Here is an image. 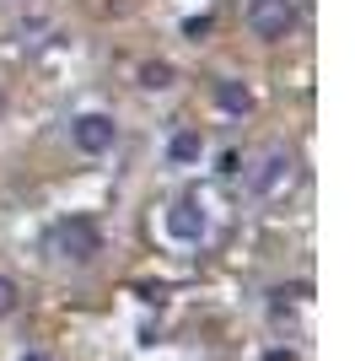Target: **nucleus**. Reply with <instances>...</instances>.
Segmentation results:
<instances>
[{
	"instance_id": "9d476101",
	"label": "nucleus",
	"mask_w": 355,
	"mask_h": 361,
	"mask_svg": "<svg viewBox=\"0 0 355 361\" xmlns=\"http://www.w3.org/2000/svg\"><path fill=\"white\" fill-rule=\"evenodd\" d=\"M210 27H216L210 16H194V22H189V27H183V32H189V38H199V32H210Z\"/></svg>"
},
{
	"instance_id": "9b49d317",
	"label": "nucleus",
	"mask_w": 355,
	"mask_h": 361,
	"mask_svg": "<svg viewBox=\"0 0 355 361\" xmlns=\"http://www.w3.org/2000/svg\"><path fill=\"white\" fill-rule=\"evenodd\" d=\"M22 361H54V356H49V350H27Z\"/></svg>"
},
{
	"instance_id": "0eeeda50",
	"label": "nucleus",
	"mask_w": 355,
	"mask_h": 361,
	"mask_svg": "<svg viewBox=\"0 0 355 361\" xmlns=\"http://www.w3.org/2000/svg\"><path fill=\"white\" fill-rule=\"evenodd\" d=\"M140 87H146V92H167V87H173V65H167V60H146V65H140Z\"/></svg>"
},
{
	"instance_id": "ddd939ff",
	"label": "nucleus",
	"mask_w": 355,
	"mask_h": 361,
	"mask_svg": "<svg viewBox=\"0 0 355 361\" xmlns=\"http://www.w3.org/2000/svg\"><path fill=\"white\" fill-rule=\"evenodd\" d=\"M0 119H6V87H0Z\"/></svg>"
},
{
	"instance_id": "423d86ee",
	"label": "nucleus",
	"mask_w": 355,
	"mask_h": 361,
	"mask_svg": "<svg viewBox=\"0 0 355 361\" xmlns=\"http://www.w3.org/2000/svg\"><path fill=\"white\" fill-rule=\"evenodd\" d=\"M199 151H205L199 130H178V135H173V146H167V157H173V162H194Z\"/></svg>"
},
{
	"instance_id": "39448f33",
	"label": "nucleus",
	"mask_w": 355,
	"mask_h": 361,
	"mask_svg": "<svg viewBox=\"0 0 355 361\" xmlns=\"http://www.w3.org/2000/svg\"><path fill=\"white\" fill-rule=\"evenodd\" d=\"M167 238H178V243L205 238V211H199V200H178L173 211H167Z\"/></svg>"
},
{
	"instance_id": "6e6552de",
	"label": "nucleus",
	"mask_w": 355,
	"mask_h": 361,
	"mask_svg": "<svg viewBox=\"0 0 355 361\" xmlns=\"http://www.w3.org/2000/svg\"><path fill=\"white\" fill-rule=\"evenodd\" d=\"M216 103L232 108V114H248V108H253V92L237 87V81H221V87H216Z\"/></svg>"
},
{
	"instance_id": "20e7f679",
	"label": "nucleus",
	"mask_w": 355,
	"mask_h": 361,
	"mask_svg": "<svg viewBox=\"0 0 355 361\" xmlns=\"http://www.w3.org/2000/svg\"><path fill=\"white\" fill-rule=\"evenodd\" d=\"M70 146L81 151V157H103V151H113L118 146V124H113V114H75L70 119Z\"/></svg>"
},
{
	"instance_id": "f8f14e48",
	"label": "nucleus",
	"mask_w": 355,
	"mask_h": 361,
	"mask_svg": "<svg viewBox=\"0 0 355 361\" xmlns=\"http://www.w3.org/2000/svg\"><path fill=\"white\" fill-rule=\"evenodd\" d=\"M264 361H291V356H285V350H269V356Z\"/></svg>"
},
{
	"instance_id": "7ed1b4c3",
	"label": "nucleus",
	"mask_w": 355,
	"mask_h": 361,
	"mask_svg": "<svg viewBox=\"0 0 355 361\" xmlns=\"http://www.w3.org/2000/svg\"><path fill=\"white\" fill-rule=\"evenodd\" d=\"M54 248H59V259L87 264V259L103 254V232H97V221H92V216H70V221L54 226Z\"/></svg>"
},
{
	"instance_id": "1a4fd4ad",
	"label": "nucleus",
	"mask_w": 355,
	"mask_h": 361,
	"mask_svg": "<svg viewBox=\"0 0 355 361\" xmlns=\"http://www.w3.org/2000/svg\"><path fill=\"white\" fill-rule=\"evenodd\" d=\"M16 307H22V291H16L11 275H0V318H11Z\"/></svg>"
},
{
	"instance_id": "f257e3e1",
	"label": "nucleus",
	"mask_w": 355,
	"mask_h": 361,
	"mask_svg": "<svg viewBox=\"0 0 355 361\" xmlns=\"http://www.w3.org/2000/svg\"><path fill=\"white\" fill-rule=\"evenodd\" d=\"M296 183H301V157L285 151V146H269L264 162L253 167V195L259 200H285Z\"/></svg>"
},
{
	"instance_id": "f03ea898",
	"label": "nucleus",
	"mask_w": 355,
	"mask_h": 361,
	"mask_svg": "<svg viewBox=\"0 0 355 361\" xmlns=\"http://www.w3.org/2000/svg\"><path fill=\"white\" fill-rule=\"evenodd\" d=\"M242 22H248L253 38H264V44H285V38L296 32V22H301V11H296V0H248Z\"/></svg>"
}]
</instances>
